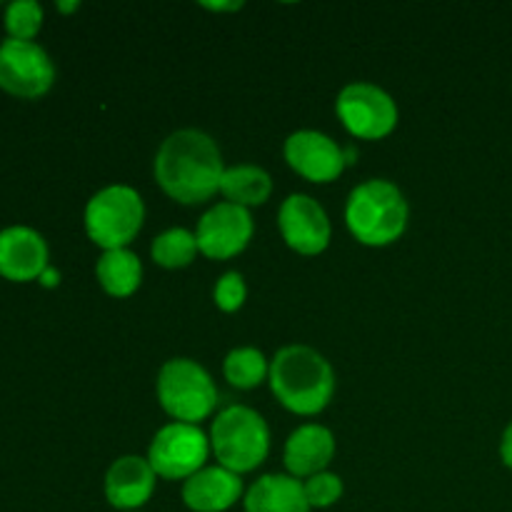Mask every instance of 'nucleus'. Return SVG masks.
I'll use <instances>...</instances> for the list:
<instances>
[{
  "label": "nucleus",
  "mask_w": 512,
  "mask_h": 512,
  "mask_svg": "<svg viewBox=\"0 0 512 512\" xmlns=\"http://www.w3.org/2000/svg\"><path fill=\"white\" fill-rule=\"evenodd\" d=\"M245 512H310V503L293 475H263L245 495Z\"/></svg>",
  "instance_id": "f3484780"
},
{
  "label": "nucleus",
  "mask_w": 512,
  "mask_h": 512,
  "mask_svg": "<svg viewBox=\"0 0 512 512\" xmlns=\"http://www.w3.org/2000/svg\"><path fill=\"white\" fill-rule=\"evenodd\" d=\"M340 120L350 135L360 140H380L398 125V105L373 83H350L340 90L335 103Z\"/></svg>",
  "instance_id": "1a4fd4ad"
},
{
  "label": "nucleus",
  "mask_w": 512,
  "mask_h": 512,
  "mask_svg": "<svg viewBox=\"0 0 512 512\" xmlns=\"http://www.w3.org/2000/svg\"><path fill=\"white\" fill-rule=\"evenodd\" d=\"M155 470L138 455H125L110 465L105 475V498L118 510H138L153 498Z\"/></svg>",
  "instance_id": "4468645a"
},
{
  "label": "nucleus",
  "mask_w": 512,
  "mask_h": 512,
  "mask_svg": "<svg viewBox=\"0 0 512 512\" xmlns=\"http://www.w3.org/2000/svg\"><path fill=\"white\" fill-rule=\"evenodd\" d=\"M198 250L210 260H228L243 253L253 238V218L248 208L233 203H218L200 218Z\"/></svg>",
  "instance_id": "9d476101"
},
{
  "label": "nucleus",
  "mask_w": 512,
  "mask_h": 512,
  "mask_svg": "<svg viewBox=\"0 0 512 512\" xmlns=\"http://www.w3.org/2000/svg\"><path fill=\"white\" fill-rule=\"evenodd\" d=\"M38 283L43 285V288H58L60 273L53 268V265H48V268L43 270V275H40V278H38Z\"/></svg>",
  "instance_id": "a878e982"
},
{
  "label": "nucleus",
  "mask_w": 512,
  "mask_h": 512,
  "mask_svg": "<svg viewBox=\"0 0 512 512\" xmlns=\"http://www.w3.org/2000/svg\"><path fill=\"white\" fill-rule=\"evenodd\" d=\"M143 220V198L130 185H108L85 205V233L103 250H120L133 243Z\"/></svg>",
  "instance_id": "39448f33"
},
{
  "label": "nucleus",
  "mask_w": 512,
  "mask_h": 512,
  "mask_svg": "<svg viewBox=\"0 0 512 512\" xmlns=\"http://www.w3.org/2000/svg\"><path fill=\"white\" fill-rule=\"evenodd\" d=\"M310 508H330L343 498V480L335 473H318L303 483Z\"/></svg>",
  "instance_id": "5701e85b"
},
{
  "label": "nucleus",
  "mask_w": 512,
  "mask_h": 512,
  "mask_svg": "<svg viewBox=\"0 0 512 512\" xmlns=\"http://www.w3.org/2000/svg\"><path fill=\"white\" fill-rule=\"evenodd\" d=\"M50 250L43 235L28 225L0 230V278L10 283H30L48 268Z\"/></svg>",
  "instance_id": "ddd939ff"
},
{
  "label": "nucleus",
  "mask_w": 512,
  "mask_h": 512,
  "mask_svg": "<svg viewBox=\"0 0 512 512\" xmlns=\"http://www.w3.org/2000/svg\"><path fill=\"white\" fill-rule=\"evenodd\" d=\"M198 253V238H195V233H190L185 228L165 230L150 245V255H153L155 263L170 270L190 265Z\"/></svg>",
  "instance_id": "412c9836"
},
{
  "label": "nucleus",
  "mask_w": 512,
  "mask_h": 512,
  "mask_svg": "<svg viewBox=\"0 0 512 512\" xmlns=\"http://www.w3.org/2000/svg\"><path fill=\"white\" fill-rule=\"evenodd\" d=\"M270 388L295 415H318L335 393V373L328 360L308 345H288L270 363Z\"/></svg>",
  "instance_id": "f03ea898"
},
{
  "label": "nucleus",
  "mask_w": 512,
  "mask_h": 512,
  "mask_svg": "<svg viewBox=\"0 0 512 512\" xmlns=\"http://www.w3.org/2000/svg\"><path fill=\"white\" fill-rule=\"evenodd\" d=\"M58 10L60 13H73V10H78V3H58Z\"/></svg>",
  "instance_id": "c85d7f7f"
},
{
  "label": "nucleus",
  "mask_w": 512,
  "mask_h": 512,
  "mask_svg": "<svg viewBox=\"0 0 512 512\" xmlns=\"http://www.w3.org/2000/svg\"><path fill=\"white\" fill-rule=\"evenodd\" d=\"M335 455V438L328 428L318 423L300 425L285 443V468L293 478H313L325 473Z\"/></svg>",
  "instance_id": "dca6fc26"
},
{
  "label": "nucleus",
  "mask_w": 512,
  "mask_h": 512,
  "mask_svg": "<svg viewBox=\"0 0 512 512\" xmlns=\"http://www.w3.org/2000/svg\"><path fill=\"white\" fill-rule=\"evenodd\" d=\"M210 440L198 425L170 423L155 433L148 463L165 480H188L200 473L208 460Z\"/></svg>",
  "instance_id": "6e6552de"
},
{
  "label": "nucleus",
  "mask_w": 512,
  "mask_h": 512,
  "mask_svg": "<svg viewBox=\"0 0 512 512\" xmlns=\"http://www.w3.org/2000/svg\"><path fill=\"white\" fill-rule=\"evenodd\" d=\"M355 158H358V150L353 148V145H350V148H345V163H355Z\"/></svg>",
  "instance_id": "cd10ccee"
},
{
  "label": "nucleus",
  "mask_w": 512,
  "mask_h": 512,
  "mask_svg": "<svg viewBox=\"0 0 512 512\" xmlns=\"http://www.w3.org/2000/svg\"><path fill=\"white\" fill-rule=\"evenodd\" d=\"M55 65L35 40L5 38L0 43V88L20 100H38L53 88Z\"/></svg>",
  "instance_id": "0eeeda50"
},
{
  "label": "nucleus",
  "mask_w": 512,
  "mask_h": 512,
  "mask_svg": "<svg viewBox=\"0 0 512 512\" xmlns=\"http://www.w3.org/2000/svg\"><path fill=\"white\" fill-rule=\"evenodd\" d=\"M213 298L215 305H218L223 313H235V310L243 308L245 298H248V288H245L243 275L235 273V270L225 273L223 278L218 280V285H215Z\"/></svg>",
  "instance_id": "b1692460"
},
{
  "label": "nucleus",
  "mask_w": 512,
  "mask_h": 512,
  "mask_svg": "<svg viewBox=\"0 0 512 512\" xmlns=\"http://www.w3.org/2000/svg\"><path fill=\"white\" fill-rule=\"evenodd\" d=\"M243 495V480L228 468H203L183 483V500L193 512H225Z\"/></svg>",
  "instance_id": "2eb2a0df"
},
{
  "label": "nucleus",
  "mask_w": 512,
  "mask_h": 512,
  "mask_svg": "<svg viewBox=\"0 0 512 512\" xmlns=\"http://www.w3.org/2000/svg\"><path fill=\"white\" fill-rule=\"evenodd\" d=\"M3 25L8 38L33 40L43 28V5L35 0H15L5 8Z\"/></svg>",
  "instance_id": "4be33fe9"
},
{
  "label": "nucleus",
  "mask_w": 512,
  "mask_h": 512,
  "mask_svg": "<svg viewBox=\"0 0 512 512\" xmlns=\"http://www.w3.org/2000/svg\"><path fill=\"white\" fill-rule=\"evenodd\" d=\"M210 448L230 473H250L258 468L270 450V430L263 415L245 405H230L210 428Z\"/></svg>",
  "instance_id": "20e7f679"
},
{
  "label": "nucleus",
  "mask_w": 512,
  "mask_h": 512,
  "mask_svg": "<svg viewBox=\"0 0 512 512\" xmlns=\"http://www.w3.org/2000/svg\"><path fill=\"white\" fill-rule=\"evenodd\" d=\"M408 200L390 180H365L350 193L345 223L363 245L383 248L395 243L408 228Z\"/></svg>",
  "instance_id": "7ed1b4c3"
},
{
  "label": "nucleus",
  "mask_w": 512,
  "mask_h": 512,
  "mask_svg": "<svg viewBox=\"0 0 512 512\" xmlns=\"http://www.w3.org/2000/svg\"><path fill=\"white\" fill-rule=\"evenodd\" d=\"M283 240L300 255H318L330 245V218L315 198L295 193L280 205L278 215Z\"/></svg>",
  "instance_id": "9b49d317"
},
{
  "label": "nucleus",
  "mask_w": 512,
  "mask_h": 512,
  "mask_svg": "<svg viewBox=\"0 0 512 512\" xmlns=\"http://www.w3.org/2000/svg\"><path fill=\"white\" fill-rule=\"evenodd\" d=\"M95 275H98V283L105 293L113 295V298H128L140 288L143 265H140L138 255L128 248L105 250L100 255Z\"/></svg>",
  "instance_id": "a211bd4d"
},
{
  "label": "nucleus",
  "mask_w": 512,
  "mask_h": 512,
  "mask_svg": "<svg viewBox=\"0 0 512 512\" xmlns=\"http://www.w3.org/2000/svg\"><path fill=\"white\" fill-rule=\"evenodd\" d=\"M203 8L208 10H240L243 3H203Z\"/></svg>",
  "instance_id": "bb28decb"
},
{
  "label": "nucleus",
  "mask_w": 512,
  "mask_h": 512,
  "mask_svg": "<svg viewBox=\"0 0 512 512\" xmlns=\"http://www.w3.org/2000/svg\"><path fill=\"white\" fill-rule=\"evenodd\" d=\"M220 193L228 198V203L240 205V208H253L263 205L273 193V180L258 165H235L225 168Z\"/></svg>",
  "instance_id": "6ab92c4d"
},
{
  "label": "nucleus",
  "mask_w": 512,
  "mask_h": 512,
  "mask_svg": "<svg viewBox=\"0 0 512 512\" xmlns=\"http://www.w3.org/2000/svg\"><path fill=\"white\" fill-rule=\"evenodd\" d=\"M158 400L175 423L198 425L218 405V390L203 365L173 358L158 373Z\"/></svg>",
  "instance_id": "423d86ee"
},
{
  "label": "nucleus",
  "mask_w": 512,
  "mask_h": 512,
  "mask_svg": "<svg viewBox=\"0 0 512 512\" xmlns=\"http://www.w3.org/2000/svg\"><path fill=\"white\" fill-rule=\"evenodd\" d=\"M500 455H503V463L512 470V423L505 428L503 440H500Z\"/></svg>",
  "instance_id": "393cba45"
},
{
  "label": "nucleus",
  "mask_w": 512,
  "mask_h": 512,
  "mask_svg": "<svg viewBox=\"0 0 512 512\" xmlns=\"http://www.w3.org/2000/svg\"><path fill=\"white\" fill-rule=\"evenodd\" d=\"M223 373L230 385L250 390L258 388L265 378H270V365L258 348H235L225 355Z\"/></svg>",
  "instance_id": "aec40b11"
},
{
  "label": "nucleus",
  "mask_w": 512,
  "mask_h": 512,
  "mask_svg": "<svg viewBox=\"0 0 512 512\" xmlns=\"http://www.w3.org/2000/svg\"><path fill=\"white\" fill-rule=\"evenodd\" d=\"M223 155L203 130L185 128L168 135L155 155V180L165 195L185 205L205 203L223 183Z\"/></svg>",
  "instance_id": "f257e3e1"
},
{
  "label": "nucleus",
  "mask_w": 512,
  "mask_h": 512,
  "mask_svg": "<svg viewBox=\"0 0 512 512\" xmlns=\"http://www.w3.org/2000/svg\"><path fill=\"white\" fill-rule=\"evenodd\" d=\"M285 160L310 183H330L345 170V150L330 135L318 130H298L285 140Z\"/></svg>",
  "instance_id": "f8f14e48"
}]
</instances>
